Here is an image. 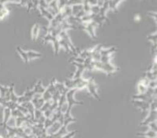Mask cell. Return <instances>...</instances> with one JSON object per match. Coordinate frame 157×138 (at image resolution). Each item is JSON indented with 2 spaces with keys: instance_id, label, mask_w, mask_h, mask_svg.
Masks as SVG:
<instances>
[{
  "instance_id": "cell-29",
  "label": "cell",
  "mask_w": 157,
  "mask_h": 138,
  "mask_svg": "<svg viewBox=\"0 0 157 138\" xmlns=\"http://www.w3.org/2000/svg\"><path fill=\"white\" fill-rule=\"evenodd\" d=\"M147 38H148V40H151L154 44H156V33L155 32L154 35H149V36H148Z\"/></svg>"
},
{
  "instance_id": "cell-30",
  "label": "cell",
  "mask_w": 157,
  "mask_h": 138,
  "mask_svg": "<svg viewBox=\"0 0 157 138\" xmlns=\"http://www.w3.org/2000/svg\"><path fill=\"white\" fill-rule=\"evenodd\" d=\"M148 126L150 127V130H152L154 132H156V121H153L152 123H149Z\"/></svg>"
},
{
  "instance_id": "cell-18",
  "label": "cell",
  "mask_w": 157,
  "mask_h": 138,
  "mask_svg": "<svg viewBox=\"0 0 157 138\" xmlns=\"http://www.w3.org/2000/svg\"><path fill=\"white\" fill-rule=\"evenodd\" d=\"M121 1H108V6L111 11L114 13H118V6Z\"/></svg>"
},
{
  "instance_id": "cell-27",
  "label": "cell",
  "mask_w": 157,
  "mask_h": 138,
  "mask_svg": "<svg viewBox=\"0 0 157 138\" xmlns=\"http://www.w3.org/2000/svg\"><path fill=\"white\" fill-rule=\"evenodd\" d=\"M137 88H138V92L139 94H143V93H145L147 91V87L145 86L142 85L141 84H138V86H137Z\"/></svg>"
},
{
  "instance_id": "cell-22",
  "label": "cell",
  "mask_w": 157,
  "mask_h": 138,
  "mask_svg": "<svg viewBox=\"0 0 157 138\" xmlns=\"http://www.w3.org/2000/svg\"><path fill=\"white\" fill-rule=\"evenodd\" d=\"M52 104V100H48V101H45V103H43V107H42L41 109H40V111H41L43 113H44L46 111H48V109L51 107Z\"/></svg>"
},
{
  "instance_id": "cell-31",
  "label": "cell",
  "mask_w": 157,
  "mask_h": 138,
  "mask_svg": "<svg viewBox=\"0 0 157 138\" xmlns=\"http://www.w3.org/2000/svg\"><path fill=\"white\" fill-rule=\"evenodd\" d=\"M148 88H156V81H149V86H148Z\"/></svg>"
},
{
  "instance_id": "cell-8",
  "label": "cell",
  "mask_w": 157,
  "mask_h": 138,
  "mask_svg": "<svg viewBox=\"0 0 157 138\" xmlns=\"http://www.w3.org/2000/svg\"><path fill=\"white\" fill-rule=\"evenodd\" d=\"M73 64L77 67V69L76 73H75L73 79H78V78H81V75H82L83 72H84V70L85 69V66H84L83 63H75V62H73Z\"/></svg>"
},
{
  "instance_id": "cell-21",
  "label": "cell",
  "mask_w": 157,
  "mask_h": 138,
  "mask_svg": "<svg viewBox=\"0 0 157 138\" xmlns=\"http://www.w3.org/2000/svg\"><path fill=\"white\" fill-rule=\"evenodd\" d=\"M144 78L152 81H156V71H148L145 73Z\"/></svg>"
},
{
  "instance_id": "cell-6",
  "label": "cell",
  "mask_w": 157,
  "mask_h": 138,
  "mask_svg": "<svg viewBox=\"0 0 157 138\" xmlns=\"http://www.w3.org/2000/svg\"><path fill=\"white\" fill-rule=\"evenodd\" d=\"M155 121H156V110L150 109L148 117L146 118V119H145L141 122L140 126H148L149 123H152V122Z\"/></svg>"
},
{
  "instance_id": "cell-24",
  "label": "cell",
  "mask_w": 157,
  "mask_h": 138,
  "mask_svg": "<svg viewBox=\"0 0 157 138\" xmlns=\"http://www.w3.org/2000/svg\"><path fill=\"white\" fill-rule=\"evenodd\" d=\"M99 10H100V7L97 5H95V6H91V14L94 15H96V14H99Z\"/></svg>"
},
{
  "instance_id": "cell-34",
  "label": "cell",
  "mask_w": 157,
  "mask_h": 138,
  "mask_svg": "<svg viewBox=\"0 0 157 138\" xmlns=\"http://www.w3.org/2000/svg\"><path fill=\"white\" fill-rule=\"evenodd\" d=\"M0 138H3L2 136H0Z\"/></svg>"
},
{
  "instance_id": "cell-25",
  "label": "cell",
  "mask_w": 157,
  "mask_h": 138,
  "mask_svg": "<svg viewBox=\"0 0 157 138\" xmlns=\"http://www.w3.org/2000/svg\"><path fill=\"white\" fill-rule=\"evenodd\" d=\"M58 38H59V37H58ZM59 45H60V46L63 47V48H65V49H66V51H67V52L72 53V52H71V49H70V48H69V46L67 45V44L65 42L64 40H62V39H60V38H59ZM72 54H73V53H72Z\"/></svg>"
},
{
  "instance_id": "cell-16",
  "label": "cell",
  "mask_w": 157,
  "mask_h": 138,
  "mask_svg": "<svg viewBox=\"0 0 157 138\" xmlns=\"http://www.w3.org/2000/svg\"><path fill=\"white\" fill-rule=\"evenodd\" d=\"M26 54H27L29 61H31L34 59L41 58L42 57V54L39 52H36L34 51H26Z\"/></svg>"
},
{
  "instance_id": "cell-5",
  "label": "cell",
  "mask_w": 157,
  "mask_h": 138,
  "mask_svg": "<svg viewBox=\"0 0 157 138\" xmlns=\"http://www.w3.org/2000/svg\"><path fill=\"white\" fill-rule=\"evenodd\" d=\"M43 40L45 42H48V41H52L54 44V51H55V55H58V51H59V38L58 36H52L51 34H48L43 37Z\"/></svg>"
},
{
  "instance_id": "cell-4",
  "label": "cell",
  "mask_w": 157,
  "mask_h": 138,
  "mask_svg": "<svg viewBox=\"0 0 157 138\" xmlns=\"http://www.w3.org/2000/svg\"><path fill=\"white\" fill-rule=\"evenodd\" d=\"M86 87L88 88L89 93L93 96V98H95L97 100H100L99 96L98 95L97 92V85L96 84L95 81H94V78H91L88 81Z\"/></svg>"
},
{
  "instance_id": "cell-7",
  "label": "cell",
  "mask_w": 157,
  "mask_h": 138,
  "mask_svg": "<svg viewBox=\"0 0 157 138\" xmlns=\"http://www.w3.org/2000/svg\"><path fill=\"white\" fill-rule=\"evenodd\" d=\"M133 103L136 106V107H139L141 109L143 112H146V111H149L150 110V104L148 102L145 101H141V100H133Z\"/></svg>"
},
{
  "instance_id": "cell-1",
  "label": "cell",
  "mask_w": 157,
  "mask_h": 138,
  "mask_svg": "<svg viewBox=\"0 0 157 138\" xmlns=\"http://www.w3.org/2000/svg\"><path fill=\"white\" fill-rule=\"evenodd\" d=\"M88 81L84 80L82 78H78V79H73V80H66V81L63 83L66 88H67L69 90L71 89H79L86 87Z\"/></svg>"
},
{
  "instance_id": "cell-3",
  "label": "cell",
  "mask_w": 157,
  "mask_h": 138,
  "mask_svg": "<svg viewBox=\"0 0 157 138\" xmlns=\"http://www.w3.org/2000/svg\"><path fill=\"white\" fill-rule=\"evenodd\" d=\"M94 66H95V69L103 70L108 74H111L115 71L119 70L118 67L114 66L111 63H102L101 62H95L94 61Z\"/></svg>"
},
{
  "instance_id": "cell-14",
  "label": "cell",
  "mask_w": 157,
  "mask_h": 138,
  "mask_svg": "<svg viewBox=\"0 0 157 138\" xmlns=\"http://www.w3.org/2000/svg\"><path fill=\"white\" fill-rule=\"evenodd\" d=\"M55 87L56 90L60 92V94H64V93H67L69 92V89L66 88L63 83H60V82H55Z\"/></svg>"
},
{
  "instance_id": "cell-9",
  "label": "cell",
  "mask_w": 157,
  "mask_h": 138,
  "mask_svg": "<svg viewBox=\"0 0 157 138\" xmlns=\"http://www.w3.org/2000/svg\"><path fill=\"white\" fill-rule=\"evenodd\" d=\"M11 118V109L7 108H4L3 110V120H2V122L0 124V126H2V127L6 128V126H7V122L10 120V118Z\"/></svg>"
},
{
  "instance_id": "cell-13",
  "label": "cell",
  "mask_w": 157,
  "mask_h": 138,
  "mask_svg": "<svg viewBox=\"0 0 157 138\" xmlns=\"http://www.w3.org/2000/svg\"><path fill=\"white\" fill-rule=\"evenodd\" d=\"M118 51V49H116L115 47H112V48H109V49H103L102 48L100 50V57L101 56H111L112 55V54L115 52H116Z\"/></svg>"
},
{
  "instance_id": "cell-23",
  "label": "cell",
  "mask_w": 157,
  "mask_h": 138,
  "mask_svg": "<svg viewBox=\"0 0 157 138\" xmlns=\"http://www.w3.org/2000/svg\"><path fill=\"white\" fill-rule=\"evenodd\" d=\"M11 116H13L14 118H21V117H24L25 115H23L21 113V111L17 110V109H15L14 111H11Z\"/></svg>"
},
{
  "instance_id": "cell-2",
  "label": "cell",
  "mask_w": 157,
  "mask_h": 138,
  "mask_svg": "<svg viewBox=\"0 0 157 138\" xmlns=\"http://www.w3.org/2000/svg\"><path fill=\"white\" fill-rule=\"evenodd\" d=\"M96 25H97L94 21H89V22H82L81 24H78V25H76V28L81 30H86L89 32V35L91 36V37L96 40V36L95 33V27Z\"/></svg>"
},
{
  "instance_id": "cell-19",
  "label": "cell",
  "mask_w": 157,
  "mask_h": 138,
  "mask_svg": "<svg viewBox=\"0 0 157 138\" xmlns=\"http://www.w3.org/2000/svg\"><path fill=\"white\" fill-rule=\"evenodd\" d=\"M14 84H12L10 87H9V91H10V96H11V101L13 103H17V100H18V96H16L14 92Z\"/></svg>"
},
{
  "instance_id": "cell-10",
  "label": "cell",
  "mask_w": 157,
  "mask_h": 138,
  "mask_svg": "<svg viewBox=\"0 0 157 138\" xmlns=\"http://www.w3.org/2000/svg\"><path fill=\"white\" fill-rule=\"evenodd\" d=\"M0 97L1 98H4L7 102L11 101V96H10L9 88L4 87V86L0 84Z\"/></svg>"
},
{
  "instance_id": "cell-17",
  "label": "cell",
  "mask_w": 157,
  "mask_h": 138,
  "mask_svg": "<svg viewBox=\"0 0 157 138\" xmlns=\"http://www.w3.org/2000/svg\"><path fill=\"white\" fill-rule=\"evenodd\" d=\"M39 26L37 23H36L32 29V40L36 41L37 40L38 36H39Z\"/></svg>"
},
{
  "instance_id": "cell-20",
  "label": "cell",
  "mask_w": 157,
  "mask_h": 138,
  "mask_svg": "<svg viewBox=\"0 0 157 138\" xmlns=\"http://www.w3.org/2000/svg\"><path fill=\"white\" fill-rule=\"evenodd\" d=\"M17 52L19 53V54L21 55L23 61H24V63L28 64V63H29V59H28L27 54H26V51H24L23 49H21L20 47H17Z\"/></svg>"
},
{
  "instance_id": "cell-33",
  "label": "cell",
  "mask_w": 157,
  "mask_h": 138,
  "mask_svg": "<svg viewBox=\"0 0 157 138\" xmlns=\"http://www.w3.org/2000/svg\"><path fill=\"white\" fill-rule=\"evenodd\" d=\"M134 20L135 21H139V20H141V16H140V15H137L136 17H134Z\"/></svg>"
},
{
  "instance_id": "cell-28",
  "label": "cell",
  "mask_w": 157,
  "mask_h": 138,
  "mask_svg": "<svg viewBox=\"0 0 157 138\" xmlns=\"http://www.w3.org/2000/svg\"><path fill=\"white\" fill-rule=\"evenodd\" d=\"M149 81H149V80L147 79V78H143L140 81L139 84H142V85L145 86V87H147V88H148V86H149Z\"/></svg>"
},
{
  "instance_id": "cell-15",
  "label": "cell",
  "mask_w": 157,
  "mask_h": 138,
  "mask_svg": "<svg viewBox=\"0 0 157 138\" xmlns=\"http://www.w3.org/2000/svg\"><path fill=\"white\" fill-rule=\"evenodd\" d=\"M137 136H144V137L147 138H156V132H154L152 130H149V131H146L145 133H137Z\"/></svg>"
},
{
  "instance_id": "cell-11",
  "label": "cell",
  "mask_w": 157,
  "mask_h": 138,
  "mask_svg": "<svg viewBox=\"0 0 157 138\" xmlns=\"http://www.w3.org/2000/svg\"><path fill=\"white\" fill-rule=\"evenodd\" d=\"M38 8H39V11H40V13H41L42 16L45 17L46 18H48L49 22H51V21L54 19V16H53V15H52V14L48 11V10H46L45 8H43V7H42V6H38Z\"/></svg>"
},
{
  "instance_id": "cell-12",
  "label": "cell",
  "mask_w": 157,
  "mask_h": 138,
  "mask_svg": "<svg viewBox=\"0 0 157 138\" xmlns=\"http://www.w3.org/2000/svg\"><path fill=\"white\" fill-rule=\"evenodd\" d=\"M33 92H35V94H40V95H43V92H45L46 88L42 85V82L40 81L36 84V85L34 86V88H33Z\"/></svg>"
},
{
  "instance_id": "cell-26",
  "label": "cell",
  "mask_w": 157,
  "mask_h": 138,
  "mask_svg": "<svg viewBox=\"0 0 157 138\" xmlns=\"http://www.w3.org/2000/svg\"><path fill=\"white\" fill-rule=\"evenodd\" d=\"M77 132V130H74V131H71V132H68L61 138H73L76 135Z\"/></svg>"
},
{
  "instance_id": "cell-32",
  "label": "cell",
  "mask_w": 157,
  "mask_h": 138,
  "mask_svg": "<svg viewBox=\"0 0 157 138\" xmlns=\"http://www.w3.org/2000/svg\"><path fill=\"white\" fill-rule=\"evenodd\" d=\"M149 15H150L151 17H153L156 21V13L155 12H149Z\"/></svg>"
}]
</instances>
